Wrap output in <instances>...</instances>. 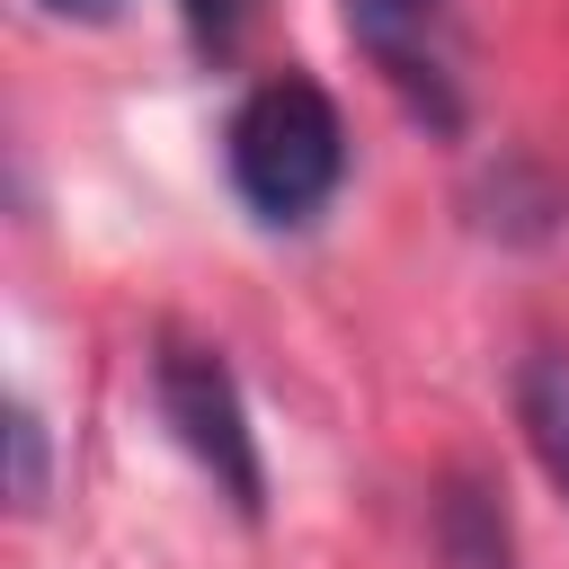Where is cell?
I'll return each instance as SVG.
<instances>
[{"instance_id":"cell-1","label":"cell","mask_w":569,"mask_h":569,"mask_svg":"<svg viewBox=\"0 0 569 569\" xmlns=\"http://www.w3.org/2000/svg\"><path fill=\"white\" fill-rule=\"evenodd\" d=\"M222 169H231V196L267 231L311 222L338 196V178H347V116H338V98L320 80H302V71L258 80L231 107V124H222Z\"/></svg>"},{"instance_id":"cell-7","label":"cell","mask_w":569,"mask_h":569,"mask_svg":"<svg viewBox=\"0 0 569 569\" xmlns=\"http://www.w3.org/2000/svg\"><path fill=\"white\" fill-rule=\"evenodd\" d=\"M9 453H18V507H36L44 498V427H36V409L9 418Z\"/></svg>"},{"instance_id":"cell-3","label":"cell","mask_w":569,"mask_h":569,"mask_svg":"<svg viewBox=\"0 0 569 569\" xmlns=\"http://www.w3.org/2000/svg\"><path fill=\"white\" fill-rule=\"evenodd\" d=\"M356 53L382 71V89L436 124V133H462V27H453V0H338Z\"/></svg>"},{"instance_id":"cell-6","label":"cell","mask_w":569,"mask_h":569,"mask_svg":"<svg viewBox=\"0 0 569 569\" xmlns=\"http://www.w3.org/2000/svg\"><path fill=\"white\" fill-rule=\"evenodd\" d=\"M178 18H187V36H196V53H240V36H249V0H178Z\"/></svg>"},{"instance_id":"cell-2","label":"cell","mask_w":569,"mask_h":569,"mask_svg":"<svg viewBox=\"0 0 569 569\" xmlns=\"http://www.w3.org/2000/svg\"><path fill=\"white\" fill-rule=\"evenodd\" d=\"M151 400H160V427L178 436V453L240 516H258L267 507V453H258V427H249V400H240V373L222 365V347L169 329L151 347Z\"/></svg>"},{"instance_id":"cell-5","label":"cell","mask_w":569,"mask_h":569,"mask_svg":"<svg viewBox=\"0 0 569 569\" xmlns=\"http://www.w3.org/2000/svg\"><path fill=\"white\" fill-rule=\"evenodd\" d=\"M436 560L445 569H516L507 507L480 480H445V498H436Z\"/></svg>"},{"instance_id":"cell-8","label":"cell","mask_w":569,"mask_h":569,"mask_svg":"<svg viewBox=\"0 0 569 569\" xmlns=\"http://www.w3.org/2000/svg\"><path fill=\"white\" fill-rule=\"evenodd\" d=\"M36 9H53V18H107L116 0H36Z\"/></svg>"},{"instance_id":"cell-4","label":"cell","mask_w":569,"mask_h":569,"mask_svg":"<svg viewBox=\"0 0 569 569\" xmlns=\"http://www.w3.org/2000/svg\"><path fill=\"white\" fill-rule=\"evenodd\" d=\"M516 427H525L542 480L569 498V347L525 356V373H516Z\"/></svg>"}]
</instances>
